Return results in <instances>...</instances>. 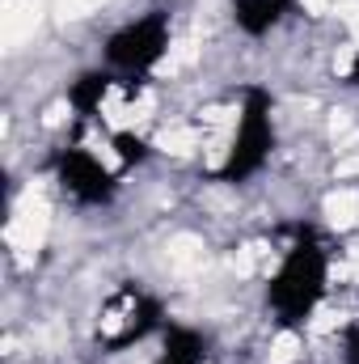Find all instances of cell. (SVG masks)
I'll list each match as a JSON object with an SVG mask.
<instances>
[{
  "mask_svg": "<svg viewBox=\"0 0 359 364\" xmlns=\"http://www.w3.org/2000/svg\"><path fill=\"white\" fill-rule=\"evenodd\" d=\"M326 272H330L326 250L313 237H300L283 255V263H279V272L270 275V288H267L270 309L279 314L283 326H300L317 309V301L326 292Z\"/></svg>",
  "mask_w": 359,
  "mask_h": 364,
  "instance_id": "cell-1",
  "label": "cell"
},
{
  "mask_svg": "<svg viewBox=\"0 0 359 364\" xmlns=\"http://www.w3.org/2000/svg\"><path fill=\"white\" fill-rule=\"evenodd\" d=\"M270 144H275V132H270V97L263 90H250L245 110H241V123H237V136H233V153H228L220 178H228V182L250 178L270 157Z\"/></svg>",
  "mask_w": 359,
  "mask_h": 364,
  "instance_id": "cell-2",
  "label": "cell"
},
{
  "mask_svg": "<svg viewBox=\"0 0 359 364\" xmlns=\"http://www.w3.org/2000/svg\"><path fill=\"white\" fill-rule=\"evenodd\" d=\"M165 47H170V26L161 13H148L106 38V60L110 68H123V73H148L165 55Z\"/></svg>",
  "mask_w": 359,
  "mask_h": 364,
  "instance_id": "cell-3",
  "label": "cell"
},
{
  "mask_svg": "<svg viewBox=\"0 0 359 364\" xmlns=\"http://www.w3.org/2000/svg\"><path fill=\"white\" fill-rule=\"evenodd\" d=\"M55 174H60V186L81 203H110V195H114V178L85 149H64L55 157Z\"/></svg>",
  "mask_w": 359,
  "mask_h": 364,
  "instance_id": "cell-4",
  "label": "cell"
},
{
  "mask_svg": "<svg viewBox=\"0 0 359 364\" xmlns=\"http://www.w3.org/2000/svg\"><path fill=\"white\" fill-rule=\"evenodd\" d=\"M287 13V0H233V21L245 30V34H267L283 21Z\"/></svg>",
  "mask_w": 359,
  "mask_h": 364,
  "instance_id": "cell-5",
  "label": "cell"
},
{
  "mask_svg": "<svg viewBox=\"0 0 359 364\" xmlns=\"http://www.w3.org/2000/svg\"><path fill=\"white\" fill-rule=\"evenodd\" d=\"M106 90H110V77H106V73H85V77L68 90V102L77 106V114H85V119H89L93 110L101 106Z\"/></svg>",
  "mask_w": 359,
  "mask_h": 364,
  "instance_id": "cell-6",
  "label": "cell"
},
{
  "mask_svg": "<svg viewBox=\"0 0 359 364\" xmlns=\"http://www.w3.org/2000/svg\"><path fill=\"white\" fill-rule=\"evenodd\" d=\"M165 356L178 364H199L203 360V339L186 326H170L165 331Z\"/></svg>",
  "mask_w": 359,
  "mask_h": 364,
  "instance_id": "cell-7",
  "label": "cell"
},
{
  "mask_svg": "<svg viewBox=\"0 0 359 364\" xmlns=\"http://www.w3.org/2000/svg\"><path fill=\"white\" fill-rule=\"evenodd\" d=\"M114 149L123 153V161H144V157H148V153H144V140L131 136V132H118V136H114Z\"/></svg>",
  "mask_w": 359,
  "mask_h": 364,
  "instance_id": "cell-8",
  "label": "cell"
},
{
  "mask_svg": "<svg viewBox=\"0 0 359 364\" xmlns=\"http://www.w3.org/2000/svg\"><path fill=\"white\" fill-rule=\"evenodd\" d=\"M343 364H359V326L347 331V352H343Z\"/></svg>",
  "mask_w": 359,
  "mask_h": 364,
  "instance_id": "cell-9",
  "label": "cell"
},
{
  "mask_svg": "<svg viewBox=\"0 0 359 364\" xmlns=\"http://www.w3.org/2000/svg\"><path fill=\"white\" fill-rule=\"evenodd\" d=\"M351 85H359V55H355V68H351Z\"/></svg>",
  "mask_w": 359,
  "mask_h": 364,
  "instance_id": "cell-10",
  "label": "cell"
},
{
  "mask_svg": "<svg viewBox=\"0 0 359 364\" xmlns=\"http://www.w3.org/2000/svg\"><path fill=\"white\" fill-rule=\"evenodd\" d=\"M157 364H178V360H170V356H161V360H157Z\"/></svg>",
  "mask_w": 359,
  "mask_h": 364,
  "instance_id": "cell-11",
  "label": "cell"
}]
</instances>
